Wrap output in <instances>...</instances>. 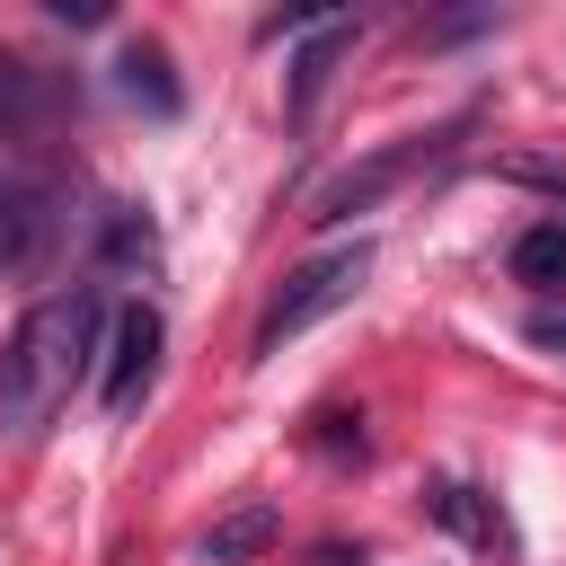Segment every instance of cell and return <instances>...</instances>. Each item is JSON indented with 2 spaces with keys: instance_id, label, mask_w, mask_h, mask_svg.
I'll use <instances>...</instances> for the list:
<instances>
[{
  "instance_id": "7a4b0ae2",
  "label": "cell",
  "mask_w": 566,
  "mask_h": 566,
  "mask_svg": "<svg viewBox=\"0 0 566 566\" xmlns=\"http://www.w3.org/2000/svg\"><path fill=\"white\" fill-rule=\"evenodd\" d=\"M363 274H371V239H345V248H318L310 265H292V274L274 283L256 336H248V363H274L292 336H310L318 318H336V310L363 292Z\"/></svg>"
},
{
  "instance_id": "ba28073f",
  "label": "cell",
  "mask_w": 566,
  "mask_h": 566,
  "mask_svg": "<svg viewBox=\"0 0 566 566\" xmlns=\"http://www.w3.org/2000/svg\"><path fill=\"white\" fill-rule=\"evenodd\" d=\"M115 97L124 106H142V115H186V88H177V71H168V53L159 44H124L115 53Z\"/></svg>"
},
{
  "instance_id": "2e32d148",
  "label": "cell",
  "mask_w": 566,
  "mask_h": 566,
  "mask_svg": "<svg viewBox=\"0 0 566 566\" xmlns=\"http://www.w3.org/2000/svg\"><path fill=\"white\" fill-rule=\"evenodd\" d=\"M0 133H9V97H0Z\"/></svg>"
},
{
  "instance_id": "9c48e42d",
  "label": "cell",
  "mask_w": 566,
  "mask_h": 566,
  "mask_svg": "<svg viewBox=\"0 0 566 566\" xmlns=\"http://www.w3.org/2000/svg\"><path fill=\"white\" fill-rule=\"evenodd\" d=\"M424 513H433L442 531H460L469 548H513V531H504L495 495H478V486H460V478H442V486L424 495Z\"/></svg>"
},
{
  "instance_id": "30bf717a",
  "label": "cell",
  "mask_w": 566,
  "mask_h": 566,
  "mask_svg": "<svg viewBox=\"0 0 566 566\" xmlns=\"http://www.w3.org/2000/svg\"><path fill=\"white\" fill-rule=\"evenodd\" d=\"M513 283H539V292H566V221H531L513 239Z\"/></svg>"
},
{
  "instance_id": "7c38bea8",
  "label": "cell",
  "mask_w": 566,
  "mask_h": 566,
  "mask_svg": "<svg viewBox=\"0 0 566 566\" xmlns=\"http://www.w3.org/2000/svg\"><path fill=\"white\" fill-rule=\"evenodd\" d=\"M495 177H504V186H531V195H548V203H566V159H548V150L495 159Z\"/></svg>"
},
{
  "instance_id": "8992f818",
  "label": "cell",
  "mask_w": 566,
  "mask_h": 566,
  "mask_svg": "<svg viewBox=\"0 0 566 566\" xmlns=\"http://www.w3.org/2000/svg\"><path fill=\"white\" fill-rule=\"evenodd\" d=\"M354 44H363V18H345V9H327V18L301 35V53H292V71H283V115H292V124L318 115V97H327V80L345 71Z\"/></svg>"
},
{
  "instance_id": "5b68a950",
  "label": "cell",
  "mask_w": 566,
  "mask_h": 566,
  "mask_svg": "<svg viewBox=\"0 0 566 566\" xmlns=\"http://www.w3.org/2000/svg\"><path fill=\"white\" fill-rule=\"evenodd\" d=\"M442 142H451V133H416V142H389L380 159H363V168L327 177V186H318V203H310V221H318V230H336V221L371 212V203H380L389 186H407V177H416L424 159H442Z\"/></svg>"
},
{
  "instance_id": "8fae6325",
  "label": "cell",
  "mask_w": 566,
  "mask_h": 566,
  "mask_svg": "<svg viewBox=\"0 0 566 566\" xmlns=\"http://www.w3.org/2000/svg\"><path fill=\"white\" fill-rule=\"evenodd\" d=\"M97 248H106V265H150V256H159V230H150L133 203H115V212L97 221Z\"/></svg>"
},
{
  "instance_id": "6da1fadb",
  "label": "cell",
  "mask_w": 566,
  "mask_h": 566,
  "mask_svg": "<svg viewBox=\"0 0 566 566\" xmlns=\"http://www.w3.org/2000/svg\"><path fill=\"white\" fill-rule=\"evenodd\" d=\"M106 292L97 283H71V292H44L9 336H0V433L27 442L53 424V407L88 380L97 345H106Z\"/></svg>"
},
{
  "instance_id": "3957f363",
  "label": "cell",
  "mask_w": 566,
  "mask_h": 566,
  "mask_svg": "<svg viewBox=\"0 0 566 566\" xmlns=\"http://www.w3.org/2000/svg\"><path fill=\"white\" fill-rule=\"evenodd\" d=\"M62 239H71V186L44 177V168H9L0 177V274L9 283L53 274Z\"/></svg>"
},
{
  "instance_id": "5bb4252c",
  "label": "cell",
  "mask_w": 566,
  "mask_h": 566,
  "mask_svg": "<svg viewBox=\"0 0 566 566\" xmlns=\"http://www.w3.org/2000/svg\"><path fill=\"white\" fill-rule=\"evenodd\" d=\"M522 336H531L539 354H566V310H531V318H522Z\"/></svg>"
},
{
  "instance_id": "4fadbf2b",
  "label": "cell",
  "mask_w": 566,
  "mask_h": 566,
  "mask_svg": "<svg viewBox=\"0 0 566 566\" xmlns=\"http://www.w3.org/2000/svg\"><path fill=\"white\" fill-rule=\"evenodd\" d=\"M318 451L327 460H363V416H318Z\"/></svg>"
},
{
  "instance_id": "9a60e30c",
  "label": "cell",
  "mask_w": 566,
  "mask_h": 566,
  "mask_svg": "<svg viewBox=\"0 0 566 566\" xmlns=\"http://www.w3.org/2000/svg\"><path fill=\"white\" fill-rule=\"evenodd\" d=\"M53 18H62V27H97L106 9H97V0H53Z\"/></svg>"
},
{
  "instance_id": "277c9868",
  "label": "cell",
  "mask_w": 566,
  "mask_h": 566,
  "mask_svg": "<svg viewBox=\"0 0 566 566\" xmlns=\"http://www.w3.org/2000/svg\"><path fill=\"white\" fill-rule=\"evenodd\" d=\"M159 345H168V327H159V310L150 301H124L115 318H106V380H97V398H106V416H133L142 398H150V380H159Z\"/></svg>"
},
{
  "instance_id": "52a82bcc",
  "label": "cell",
  "mask_w": 566,
  "mask_h": 566,
  "mask_svg": "<svg viewBox=\"0 0 566 566\" xmlns=\"http://www.w3.org/2000/svg\"><path fill=\"white\" fill-rule=\"evenodd\" d=\"M283 539V513L274 504H230L203 539H195V566H248V557H265Z\"/></svg>"
}]
</instances>
